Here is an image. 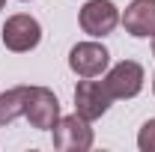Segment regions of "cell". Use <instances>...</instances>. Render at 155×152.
Listing matches in <instances>:
<instances>
[{
    "label": "cell",
    "mask_w": 155,
    "mask_h": 152,
    "mask_svg": "<svg viewBox=\"0 0 155 152\" xmlns=\"http://www.w3.org/2000/svg\"><path fill=\"white\" fill-rule=\"evenodd\" d=\"M24 116L39 131H51L60 119V101L48 87H24Z\"/></svg>",
    "instance_id": "obj_1"
},
{
    "label": "cell",
    "mask_w": 155,
    "mask_h": 152,
    "mask_svg": "<svg viewBox=\"0 0 155 152\" xmlns=\"http://www.w3.org/2000/svg\"><path fill=\"white\" fill-rule=\"evenodd\" d=\"M54 146L60 152H87L93 146V128L90 119H84L81 114L60 116L54 125Z\"/></svg>",
    "instance_id": "obj_2"
},
{
    "label": "cell",
    "mask_w": 155,
    "mask_h": 152,
    "mask_svg": "<svg viewBox=\"0 0 155 152\" xmlns=\"http://www.w3.org/2000/svg\"><path fill=\"white\" fill-rule=\"evenodd\" d=\"M39 42H42V27H39V21L33 15L18 12V15L6 18V24H3V45L9 51L24 54V51H33Z\"/></svg>",
    "instance_id": "obj_3"
},
{
    "label": "cell",
    "mask_w": 155,
    "mask_h": 152,
    "mask_svg": "<svg viewBox=\"0 0 155 152\" xmlns=\"http://www.w3.org/2000/svg\"><path fill=\"white\" fill-rule=\"evenodd\" d=\"M114 95L107 93L104 81H81L75 87V114H81L84 119H98L107 114Z\"/></svg>",
    "instance_id": "obj_4"
},
{
    "label": "cell",
    "mask_w": 155,
    "mask_h": 152,
    "mask_svg": "<svg viewBox=\"0 0 155 152\" xmlns=\"http://www.w3.org/2000/svg\"><path fill=\"white\" fill-rule=\"evenodd\" d=\"M81 30L84 33H90V36H107V33H114V27L119 24V9H116L110 0H90V3H84L81 6Z\"/></svg>",
    "instance_id": "obj_5"
},
{
    "label": "cell",
    "mask_w": 155,
    "mask_h": 152,
    "mask_svg": "<svg viewBox=\"0 0 155 152\" xmlns=\"http://www.w3.org/2000/svg\"><path fill=\"white\" fill-rule=\"evenodd\" d=\"M110 63V54L104 45L98 42H78L75 48L69 51V69L81 78H96L107 69Z\"/></svg>",
    "instance_id": "obj_6"
},
{
    "label": "cell",
    "mask_w": 155,
    "mask_h": 152,
    "mask_svg": "<svg viewBox=\"0 0 155 152\" xmlns=\"http://www.w3.org/2000/svg\"><path fill=\"white\" fill-rule=\"evenodd\" d=\"M104 87L114 98H134L143 90V66L134 60H122L104 78Z\"/></svg>",
    "instance_id": "obj_7"
},
{
    "label": "cell",
    "mask_w": 155,
    "mask_h": 152,
    "mask_svg": "<svg viewBox=\"0 0 155 152\" xmlns=\"http://www.w3.org/2000/svg\"><path fill=\"white\" fill-rule=\"evenodd\" d=\"M125 33L134 39H149L155 36V0H131L122 15Z\"/></svg>",
    "instance_id": "obj_8"
},
{
    "label": "cell",
    "mask_w": 155,
    "mask_h": 152,
    "mask_svg": "<svg viewBox=\"0 0 155 152\" xmlns=\"http://www.w3.org/2000/svg\"><path fill=\"white\" fill-rule=\"evenodd\" d=\"M24 114V87L0 93V125H9Z\"/></svg>",
    "instance_id": "obj_9"
},
{
    "label": "cell",
    "mask_w": 155,
    "mask_h": 152,
    "mask_svg": "<svg viewBox=\"0 0 155 152\" xmlns=\"http://www.w3.org/2000/svg\"><path fill=\"white\" fill-rule=\"evenodd\" d=\"M137 146H140V152H155V116L143 122V128L137 134Z\"/></svg>",
    "instance_id": "obj_10"
},
{
    "label": "cell",
    "mask_w": 155,
    "mask_h": 152,
    "mask_svg": "<svg viewBox=\"0 0 155 152\" xmlns=\"http://www.w3.org/2000/svg\"><path fill=\"white\" fill-rule=\"evenodd\" d=\"M152 54H155V36H152Z\"/></svg>",
    "instance_id": "obj_11"
},
{
    "label": "cell",
    "mask_w": 155,
    "mask_h": 152,
    "mask_svg": "<svg viewBox=\"0 0 155 152\" xmlns=\"http://www.w3.org/2000/svg\"><path fill=\"white\" fill-rule=\"evenodd\" d=\"M3 3H6V0H0V9H3Z\"/></svg>",
    "instance_id": "obj_12"
},
{
    "label": "cell",
    "mask_w": 155,
    "mask_h": 152,
    "mask_svg": "<svg viewBox=\"0 0 155 152\" xmlns=\"http://www.w3.org/2000/svg\"><path fill=\"white\" fill-rule=\"evenodd\" d=\"M152 93H155V81H152Z\"/></svg>",
    "instance_id": "obj_13"
}]
</instances>
